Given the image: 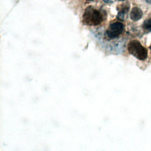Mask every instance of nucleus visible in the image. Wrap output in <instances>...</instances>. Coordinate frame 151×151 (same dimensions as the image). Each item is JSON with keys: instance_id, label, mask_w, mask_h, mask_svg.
<instances>
[{"instance_id": "6", "label": "nucleus", "mask_w": 151, "mask_h": 151, "mask_svg": "<svg viewBox=\"0 0 151 151\" xmlns=\"http://www.w3.org/2000/svg\"><path fill=\"white\" fill-rule=\"evenodd\" d=\"M103 1L106 3H110L111 2V0H103Z\"/></svg>"}, {"instance_id": "10", "label": "nucleus", "mask_w": 151, "mask_h": 151, "mask_svg": "<svg viewBox=\"0 0 151 151\" xmlns=\"http://www.w3.org/2000/svg\"><path fill=\"white\" fill-rule=\"evenodd\" d=\"M88 1H92V0H88Z\"/></svg>"}, {"instance_id": "4", "label": "nucleus", "mask_w": 151, "mask_h": 151, "mask_svg": "<svg viewBox=\"0 0 151 151\" xmlns=\"http://www.w3.org/2000/svg\"><path fill=\"white\" fill-rule=\"evenodd\" d=\"M143 16V13L140 8L138 7H134L132 8L131 14L130 17L131 19L134 21H137L141 19Z\"/></svg>"}, {"instance_id": "5", "label": "nucleus", "mask_w": 151, "mask_h": 151, "mask_svg": "<svg viewBox=\"0 0 151 151\" xmlns=\"http://www.w3.org/2000/svg\"><path fill=\"white\" fill-rule=\"evenodd\" d=\"M143 28L147 31H151V18L147 19L144 21L143 24Z\"/></svg>"}, {"instance_id": "8", "label": "nucleus", "mask_w": 151, "mask_h": 151, "mask_svg": "<svg viewBox=\"0 0 151 151\" xmlns=\"http://www.w3.org/2000/svg\"><path fill=\"white\" fill-rule=\"evenodd\" d=\"M119 1H125V0H119Z\"/></svg>"}, {"instance_id": "7", "label": "nucleus", "mask_w": 151, "mask_h": 151, "mask_svg": "<svg viewBox=\"0 0 151 151\" xmlns=\"http://www.w3.org/2000/svg\"><path fill=\"white\" fill-rule=\"evenodd\" d=\"M146 1L148 4H151V0H146Z\"/></svg>"}, {"instance_id": "2", "label": "nucleus", "mask_w": 151, "mask_h": 151, "mask_svg": "<svg viewBox=\"0 0 151 151\" xmlns=\"http://www.w3.org/2000/svg\"><path fill=\"white\" fill-rule=\"evenodd\" d=\"M129 53L140 60H145L147 57V50L140 43L136 40H132L128 46Z\"/></svg>"}, {"instance_id": "9", "label": "nucleus", "mask_w": 151, "mask_h": 151, "mask_svg": "<svg viewBox=\"0 0 151 151\" xmlns=\"http://www.w3.org/2000/svg\"><path fill=\"white\" fill-rule=\"evenodd\" d=\"M150 50H151V46H150Z\"/></svg>"}, {"instance_id": "3", "label": "nucleus", "mask_w": 151, "mask_h": 151, "mask_svg": "<svg viewBox=\"0 0 151 151\" xmlns=\"http://www.w3.org/2000/svg\"><path fill=\"white\" fill-rule=\"evenodd\" d=\"M124 28V24L121 22L111 23L106 30V35L110 39H116L122 34Z\"/></svg>"}, {"instance_id": "1", "label": "nucleus", "mask_w": 151, "mask_h": 151, "mask_svg": "<svg viewBox=\"0 0 151 151\" xmlns=\"http://www.w3.org/2000/svg\"><path fill=\"white\" fill-rule=\"evenodd\" d=\"M103 20V14L92 7H87L83 16V23L87 25H98L102 23Z\"/></svg>"}]
</instances>
